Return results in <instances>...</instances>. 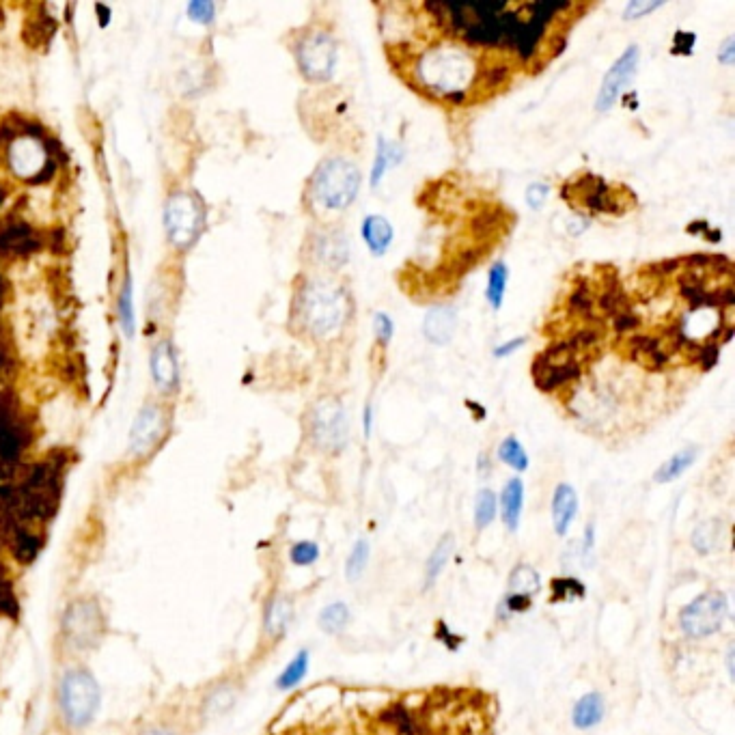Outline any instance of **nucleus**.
<instances>
[{"label": "nucleus", "instance_id": "f257e3e1", "mask_svg": "<svg viewBox=\"0 0 735 735\" xmlns=\"http://www.w3.org/2000/svg\"><path fill=\"white\" fill-rule=\"evenodd\" d=\"M354 313L352 291L337 274L302 272L289 300V328L296 337L326 345L337 341Z\"/></svg>", "mask_w": 735, "mask_h": 735}, {"label": "nucleus", "instance_id": "f03ea898", "mask_svg": "<svg viewBox=\"0 0 735 735\" xmlns=\"http://www.w3.org/2000/svg\"><path fill=\"white\" fill-rule=\"evenodd\" d=\"M363 188L360 164L348 156L332 154L315 164L304 184V210L317 220V225H330L332 216L350 210Z\"/></svg>", "mask_w": 735, "mask_h": 735}, {"label": "nucleus", "instance_id": "7ed1b4c3", "mask_svg": "<svg viewBox=\"0 0 735 735\" xmlns=\"http://www.w3.org/2000/svg\"><path fill=\"white\" fill-rule=\"evenodd\" d=\"M210 229V203L192 184H173L162 201L164 244L175 257H186Z\"/></svg>", "mask_w": 735, "mask_h": 735}, {"label": "nucleus", "instance_id": "20e7f679", "mask_svg": "<svg viewBox=\"0 0 735 735\" xmlns=\"http://www.w3.org/2000/svg\"><path fill=\"white\" fill-rule=\"evenodd\" d=\"M291 57L300 76L311 85H326L337 74L339 39L328 26L313 22L289 37Z\"/></svg>", "mask_w": 735, "mask_h": 735}, {"label": "nucleus", "instance_id": "39448f33", "mask_svg": "<svg viewBox=\"0 0 735 735\" xmlns=\"http://www.w3.org/2000/svg\"><path fill=\"white\" fill-rule=\"evenodd\" d=\"M416 76L429 93H438L442 100L451 93H470L477 85L479 67L466 50H432L423 54L416 65Z\"/></svg>", "mask_w": 735, "mask_h": 735}, {"label": "nucleus", "instance_id": "423d86ee", "mask_svg": "<svg viewBox=\"0 0 735 735\" xmlns=\"http://www.w3.org/2000/svg\"><path fill=\"white\" fill-rule=\"evenodd\" d=\"M102 705V690L95 675L82 667L72 664L57 684V710L67 729L82 731L87 729Z\"/></svg>", "mask_w": 735, "mask_h": 735}, {"label": "nucleus", "instance_id": "0eeeda50", "mask_svg": "<svg viewBox=\"0 0 735 735\" xmlns=\"http://www.w3.org/2000/svg\"><path fill=\"white\" fill-rule=\"evenodd\" d=\"M561 199L572 205L574 210H585L589 214L621 216L632 210L636 197L630 188L617 190L604 177L595 173H578L561 186Z\"/></svg>", "mask_w": 735, "mask_h": 735}, {"label": "nucleus", "instance_id": "6e6552de", "mask_svg": "<svg viewBox=\"0 0 735 735\" xmlns=\"http://www.w3.org/2000/svg\"><path fill=\"white\" fill-rule=\"evenodd\" d=\"M173 406L175 401L149 395L136 410L128 434V453L132 460L145 462L160 451L173 429Z\"/></svg>", "mask_w": 735, "mask_h": 735}, {"label": "nucleus", "instance_id": "1a4fd4ad", "mask_svg": "<svg viewBox=\"0 0 735 735\" xmlns=\"http://www.w3.org/2000/svg\"><path fill=\"white\" fill-rule=\"evenodd\" d=\"M304 432L311 445L326 455H339L350 440V416L339 397H320L304 414Z\"/></svg>", "mask_w": 735, "mask_h": 735}, {"label": "nucleus", "instance_id": "9d476101", "mask_svg": "<svg viewBox=\"0 0 735 735\" xmlns=\"http://www.w3.org/2000/svg\"><path fill=\"white\" fill-rule=\"evenodd\" d=\"M106 634V619L100 604L78 598L67 606L61 619V643L72 656H87L97 649Z\"/></svg>", "mask_w": 735, "mask_h": 735}, {"label": "nucleus", "instance_id": "9b49d317", "mask_svg": "<svg viewBox=\"0 0 735 735\" xmlns=\"http://www.w3.org/2000/svg\"><path fill=\"white\" fill-rule=\"evenodd\" d=\"M307 272L339 274L350 263V238L337 223L315 225L302 244Z\"/></svg>", "mask_w": 735, "mask_h": 735}, {"label": "nucleus", "instance_id": "f8f14e48", "mask_svg": "<svg viewBox=\"0 0 735 735\" xmlns=\"http://www.w3.org/2000/svg\"><path fill=\"white\" fill-rule=\"evenodd\" d=\"M147 369L154 395L175 401L182 393V358L171 330H158L149 343Z\"/></svg>", "mask_w": 735, "mask_h": 735}, {"label": "nucleus", "instance_id": "ddd939ff", "mask_svg": "<svg viewBox=\"0 0 735 735\" xmlns=\"http://www.w3.org/2000/svg\"><path fill=\"white\" fill-rule=\"evenodd\" d=\"M729 598L723 591H705L679 610V628L692 641L718 634L729 619Z\"/></svg>", "mask_w": 735, "mask_h": 735}, {"label": "nucleus", "instance_id": "4468645a", "mask_svg": "<svg viewBox=\"0 0 735 735\" xmlns=\"http://www.w3.org/2000/svg\"><path fill=\"white\" fill-rule=\"evenodd\" d=\"M639 65H641V46L630 44L619 54V59L608 67V72L602 78L598 95H595V110H598V113L613 110L621 97L628 93L636 74H639Z\"/></svg>", "mask_w": 735, "mask_h": 735}, {"label": "nucleus", "instance_id": "2eb2a0df", "mask_svg": "<svg viewBox=\"0 0 735 735\" xmlns=\"http://www.w3.org/2000/svg\"><path fill=\"white\" fill-rule=\"evenodd\" d=\"M533 382L542 393H554L574 380H580L582 367L580 360H567V363H550L542 354L533 360Z\"/></svg>", "mask_w": 735, "mask_h": 735}, {"label": "nucleus", "instance_id": "dca6fc26", "mask_svg": "<svg viewBox=\"0 0 735 735\" xmlns=\"http://www.w3.org/2000/svg\"><path fill=\"white\" fill-rule=\"evenodd\" d=\"M457 324H460V317H457V311L453 307H440L429 309L423 317V335L425 339L432 345H449L455 339L457 332Z\"/></svg>", "mask_w": 735, "mask_h": 735}, {"label": "nucleus", "instance_id": "f3484780", "mask_svg": "<svg viewBox=\"0 0 735 735\" xmlns=\"http://www.w3.org/2000/svg\"><path fill=\"white\" fill-rule=\"evenodd\" d=\"M360 238L373 257H384L395 242V227L382 214H369L360 223Z\"/></svg>", "mask_w": 735, "mask_h": 735}, {"label": "nucleus", "instance_id": "a211bd4d", "mask_svg": "<svg viewBox=\"0 0 735 735\" xmlns=\"http://www.w3.org/2000/svg\"><path fill=\"white\" fill-rule=\"evenodd\" d=\"M552 526L554 533L559 537H565L570 533L572 524L578 516V492L574 490V485L570 483H559L557 488L552 492Z\"/></svg>", "mask_w": 735, "mask_h": 735}, {"label": "nucleus", "instance_id": "6ab92c4d", "mask_svg": "<svg viewBox=\"0 0 735 735\" xmlns=\"http://www.w3.org/2000/svg\"><path fill=\"white\" fill-rule=\"evenodd\" d=\"M406 160V149L401 143L395 141H386V138L380 134L376 141V156H373V164H371V173H369V184L371 188H378L384 177L388 175V171L397 169V166Z\"/></svg>", "mask_w": 735, "mask_h": 735}, {"label": "nucleus", "instance_id": "aec40b11", "mask_svg": "<svg viewBox=\"0 0 735 735\" xmlns=\"http://www.w3.org/2000/svg\"><path fill=\"white\" fill-rule=\"evenodd\" d=\"M524 509V481L520 477H511L498 496V511H501V520L509 533H516L520 529Z\"/></svg>", "mask_w": 735, "mask_h": 735}, {"label": "nucleus", "instance_id": "412c9836", "mask_svg": "<svg viewBox=\"0 0 735 735\" xmlns=\"http://www.w3.org/2000/svg\"><path fill=\"white\" fill-rule=\"evenodd\" d=\"M606 716V701L602 692H587L572 707V725L578 731H591L598 727Z\"/></svg>", "mask_w": 735, "mask_h": 735}, {"label": "nucleus", "instance_id": "4be33fe9", "mask_svg": "<svg viewBox=\"0 0 735 735\" xmlns=\"http://www.w3.org/2000/svg\"><path fill=\"white\" fill-rule=\"evenodd\" d=\"M542 591V576L529 563H518L513 567L507 582V595H518V598L535 600Z\"/></svg>", "mask_w": 735, "mask_h": 735}, {"label": "nucleus", "instance_id": "5701e85b", "mask_svg": "<svg viewBox=\"0 0 735 735\" xmlns=\"http://www.w3.org/2000/svg\"><path fill=\"white\" fill-rule=\"evenodd\" d=\"M699 457V447H684L679 449L677 453H673L667 462H662L658 466V470L654 473V481L664 485V483H673L679 477H684L688 470L695 466Z\"/></svg>", "mask_w": 735, "mask_h": 735}, {"label": "nucleus", "instance_id": "b1692460", "mask_svg": "<svg viewBox=\"0 0 735 735\" xmlns=\"http://www.w3.org/2000/svg\"><path fill=\"white\" fill-rule=\"evenodd\" d=\"M455 550V537L453 533H447L440 537V542L436 544V548L429 554L425 561V589H432L436 585V580L440 578V574L445 572V567L451 561V554Z\"/></svg>", "mask_w": 735, "mask_h": 735}, {"label": "nucleus", "instance_id": "393cba45", "mask_svg": "<svg viewBox=\"0 0 735 735\" xmlns=\"http://www.w3.org/2000/svg\"><path fill=\"white\" fill-rule=\"evenodd\" d=\"M509 285V268L505 261H496L488 272V283H485V300H488L490 309L496 313L503 309L505 294Z\"/></svg>", "mask_w": 735, "mask_h": 735}, {"label": "nucleus", "instance_id": "a878e982", "mask_svg": "<svg viewBox=\"0 0 735 735\" xmlns=\"http://www.w3.org/2000/svg\"><path fill=\"white\" fill-rule=\"evenodd\" d=\"M498 460H501L505 466H509L516 473H526L531 466V457L526 453L524 445L518 440V436H507L501 440V445L496 449Z\"/></svg>", "mask_w": 735, "mask_h": 735}, {"label": "nucleus", "instance_id": "bb28decb", "mask_svg": "<svg viewBox=\"0 0 735 735\" xmlns=\"http://www.w3.org/2000/svg\"><path fill=\"white\" fill-rule=\"evenodd\" d=\"M117 313H119L121 330L126 332L128 337H132L134 328H136V313H134V289H132L130 274H126V279L121 281L119 298H117Z\"/></svg>", "mask_w": 735, "mask_h": 735}, {"label": "nucleus", "instance_id": "cd10ccee", "mask_svg": "<svg viewBox=\"0 0 735 735\" xmlns=\"http://www.w3.org/2000/svg\"><path fill=\"white\" fill-rule=\"evenodd\" d=\"M567 311H570V315L580 317V320H595V294L589 283L578 281L570 300H567Z\"/></svg>", "mask_w": 735, "mask_h": 735}, {"label": "nucleus", "instance_id": "c85d7f7f", "mask_svg": "<svg viewBox=\"0 0 735 735\" xmlns=\"http://www.w3.org/2000/svg\"><path fill=\"white\" fill-rule=\"evenodd\" d=\"M350 619H352V613H350L348 604H345V602H330L328 606L322 608L317 623H320V628L326 634H339V632H343L345 628H348Z\"/></svg>", "mask_w": 735, "mask_h": 735}, {"label": "nucleus", "instance_id": "c756f323", "mask_svg": "<svg viewBox=\"0 0 735 735\" xmlns=\"http://www.w3.org/2000/svg\"><path fill=\"white\" fill-rule=\"evenodd\" d=\"M496 516H498V496H496V492L490 490V488L479 490L477 498H475V513H473L475 529L485 531L496 520Z\"/></svg>", "mask_w": 735, "mask_h": 735}, {"label": "nucleus", "instance_id": "7c9ffc66", "mask_svg": "<svg viewBox=\"0 0 735 735\" xmlns=\"http://www.w3.org/2000/svg\"><path fill=\"white\" fill-rule=\"evenodd\" d=\"M307 673H309V651L302 649L294 656V660H291L287 667L283 669V673L276 677V688H279V690L296 688L302 682V679L307 677Z\"/></svg>", "mask_w": 735, "mask_h": 735}, {"label": "nucleus", "instance_id": "2f4dec72", "mask_svg": "<svg viewBox=\"0 0 735 735\" xmlns=\"http://www.w3.org/2000/svg\"><path fill=\"white\" fill-rule=\"evenodd\" d=\"M720 533H723V526H720L718 520H707L701 522L695 531H692L690 544L699 554H710L716 550L718 542H720Z\"/></svg>", "mask_w": 735, "mask_h": 735}, {"label": "nucleus", "instance_id": "473e14b6", "mask_svg": "<svg viewBox=\"0 0 735 735\" xmlns=\"http://www.w3.org/2000/svg\"><path fill=\"white\" fill-rule=\"evenodd\" d=\"M291 617H294V608H291V602L289 600H283V598H276L270 606H268V613H266V632L270 636H279L287 630Z\"/></svg>", "mask_w": 735, "mask_h": 735}, {"label": "nucleus", "instance_id": "72a5a7b5", "mask_svg": "<svg viewBox=\"0 0 735 735\" xmlns=\"http://www.w3.org/2000/svg\"><path fill=\"white\" fill-rule=\"evenodd\" d=\"M369 557H371V544L367 539H358L352 552L348 554V561H345V578L350 582L360 580V576H363L369 567Z\"/></svg>", "mask_w": 735, "mask_h": 735}, {"label": "nucleus", "instance_id": "f704fd0d", "mask_svg": "<svg viewBox=\"0 0 735 735\" xmlns=\"http://www.w3.org/2000/svg\"><path fill=\"white\" fill-rule=\"evenodd\" d=\"M509 76H511V67L507 63H492V65H485L479 69L477 82L481 85V89L494 91L498 87H503Z\"/></svg>", "mask_w": 735, "mask_h": 735}, {"label": "nucleus", "instance_id": "c9c22d12", "mask_svg": "<svg viewBox=\"0 0 735 735\" xmlns=\"http://www.w3.org/2000/svg\"><path fill=\"white\" fill-rule=\"evenodd\" d=\"M233 703H235V692L231 688H218L214 692V695L207 697L205 707H203V714H205V718L223 716Z\"/></svg>", "mask_w": 735, "mask_h": 735}, {"label": "nucleus", "instance_id": "e433bc0d", "mask_svg": "<svg viewBox=\"0 0 735 735\" xmlns=\"http://www.w3.org/2000/svg\"><path fill=\"white\" fill-rule=\"evenodd\" d=\"M552 595L554 602H567V600H578L585 598V585L576 578H557L552 582Z\"/></svg>", "mask_w": 735, "mask_h": 735}, {"label": "nucleus", "instance_id": "4c0bfd02", "mask_svg": "<svg viewBox=\"0 0 735 735\" xmlns=\"http://www.w3.org/2000/svg\"><path fill=\"white\" fill-rule=\"evenodd\" d=\"M373 335H376V343L378 348L382 352L388 350V345H391L393 337H395V322L393 317L384 313V311H378L376 315H373Z\"/></svg>", "mask_w": 735, "mask_h": 735}, {"label": "nucleus", "instance_id": "58836bf2", "mask_svg": "<svg viewBox=\"0 0 735 735\" xmlns=\"http://www.w3.org/2000/svg\"><path fill=\"white\" fill-rule=\"evenodd\" d=\"M320 552H322L320 546H317L315 542H309V539H307V542H298V544L291 546L289 559H291V563L298 565V567H311V565L317 563V559H320Z\"/></svg>", "mask_w": 735, "mask_h": 735}, {"label": "nucleus", "instance_id": "ea45409f", "mask_svg": "<svg viewBox=\"0 0 735 735\" xmlns=\"http://www.w3.org/2000/svg\"><path fill=\"white\" fill-rule=\"evenodd\" d=\"M692 350H695V363H699V367L703 371H710L718 365V358H720V350H723V345H720L718 341H705L701 345L692 343Z\"/></svg>", "mask_w": 735, "mask_h": 735}, {"label": "nucleus", "instance_id": "a19ab883", "mask_svg": "<svg viewBox=\"0 0 735 735\" xmlns=\"http://www.w3.org/2000/svg\"><path fill=\"white\" fill-rule=\"evenodd\" d=\"M501 225H503V220H501V210H498V207H494V210H483L473 218V231L475 235H479V238H488V235H492Z\"/></svg>", "mask_w": 735, "mask_h": 735}, {"label": "nucleus", "instance_id": "79ce46f5", "mask_svg": "<svg viewBox=\"0 0 735 735\" xmlns=\"http://www.w3.org/2000/svg\"><path fill=\"white\" fill-rule=\"evenodd\" d=\"M664 7V0H630V3L623 7V20H641L651 16V13L658 11Z\"/></svg>", "mask_w": 735, "mask_h": 735}, {"label": "nucleus", "instance_id": "37998d69", "mask_svg": "<svg viewBox=\"0 0 735 735\" xmlns=\"http://www.w3.org/2000/svg\"><path fill=\"white\" fill-rule=\"evenodd\" d=\"M550 197V186L544 184V182H533L526 186V192H524V199H526V205L531 207L533 212H539L544 207V203L548 201Z\"/></svg>", "mask_w": 735, "mask_h": 735}, {"label": "nucleus", "instance_id": "c03bdc74", "mask_svg": "<svg viewBox=\"0 0 735 735\" xmlns=\"http://www.w3.org/2000/svg\"><path fill=\"white\" fill-rule=\"evenodd\" d=\"M186 13L192 22L210 26L216 20V5L214 3H190L186 7Z\"/></svg>", "mask_w": 735, "mask_h": 735}, {"label": "nucleus", "instance_id": "a18cd8bd", "mask_svg": "<svg viewBox=\"0 0 735 735\" xmlns=\"http://www.w3.org/2000/svg\"><path fill=\"white\" fill-rule=\"evenodd\" d=\"M639 326H641L639 315H636L632 309H626V311L613 315V330L617 332V335H630V332H634Z\"/></svg>", "mask_w": 735, "mask_h": 735}, {"label": "nucleus", "instance_id": "49530a36", "mask_svg": "<svg viewBox=\"0 0 735 735\" xmlns=\"http://www.w3.org/2000/svg\"><path fill=\"white\" fill-rule=\"evenodd\" d=\"M595 542H598V537H595V524L589 522L585 526V533H582V539H580L578 557L585 559V561H591L593 559V550H595Z\"/></svg>", "mask_w": 735, "mask_h": 735}, {"label": "nucleus", "instance_id": "de8ad7c7", "mask_svg": "<svg viewBox=\"0 0 735 735\" xmlns=\"http://www.w3.org/2000/svg\"><path fill=\"white\" fill-rule=\"evenodd\" d=\"M39 552V539L31 537V535H22L18 537V557L24 559L26 563H31Z\"/></svg>", "mask_w": 735, "mask_h": 735}, {"label": "nucleus", "instance_id": "09e8293b", "mask_svg": "<svg viewBox=\"0 0 735 735\" xmlns=\"http://www.w3.org/2000/svg\"><path fill=\"white\" fill-rule=\"evenodd\" d=\"M695 44H697V35L695 33L677 31L675 33V41H673V46H671V52L673 54H692V50H695Z\"/></svg>", "mask_w": 735, "mask_h": 735}, {"label": "nucleus", "instance_id": "8fccbe9b", "mask_svg": "<svg viewBox=\"0 0 735 735\" xmlns=\"http://www.w3.org/2000/svg\"><path fill=\"white\" fill-rule=\"evenodd\" d=\"M524 345H526V337H513V339H509V341H505V343H501V345H496L492 354H494V358H498V360H505V358H509L511 354L520 352V350L524 348Z\"/></svg>", "mask_w": 735, "mask_h": 735}, {"label": "nucleus", "instance_id": "3c124183", "mask_svg": "<svg viewBox=\"0 0 735 735\" xmlns=\"http://www.w3.org/2000/svg\"><path fill=\"white\" fill-rule=\"evenodd\" d=\"M716 59L718 63H723L727 67H731L735 63V37L729 35L723 44L718 46V52H716Z\"/></svg>", "mask_w": 735, "mask_h": 735}, {"label": "nucleus", "instance_id": "603ef678", "mask_svg": "<svg viewBox=\"0 0 735 735\" xmlns=\"http://www.w3.org/2000/svg\"><path fill=\"white\" fill-rule=\"evenodd\" d=\"M589 227H591V220L587 216L576 214V216H572L570 220H567V233H570L572 238H580V235L585 233Z\"/></svg>", "mask_w": 735, "mask_h": 735}, {"label": "nucleus", "instance_id": "864d4df0", "mask_svg": "<svg viewBox=\"0 0 735 735\" xmlns=\"http://www.w3.org/2000/svg\"><path fill=\"white\" fill-rule=\"evenodd\" d=\"M134 735H179V733L169 725H147L141 731H136Z\"/></svg>", "mask_w": 735, "mask_h": 735}, {"label": "nucleus", "instance_id": "5fc2aeb1", "mask_svg": "<svg viewBox=\"0 0 735 735\" xmlns=\"http://www.w3.org/2000/svg\"><path fill=\"white\" fill-rule=\"evenodd\" d=\"M371 432H373V406L367 404L365 410H363V436H365V440L371 438Z\"/></svg>", "mask_w": 735, "mask_h": 735}, {"label": "nucleus", "instance_id": "6e6d98bb", "mask_svg": "<svg viewBox=\"0 0 735 735\" xmlns=\"http://www.w3.org/2000/svg\"><path fill=\"white\" fill-rule=\"evenodd\" d=\"M727 669H729V677L733 679V647H729L727 651Z\"/></svg>", "mask_w": 735, "mask_h": 735}]
</instances>
